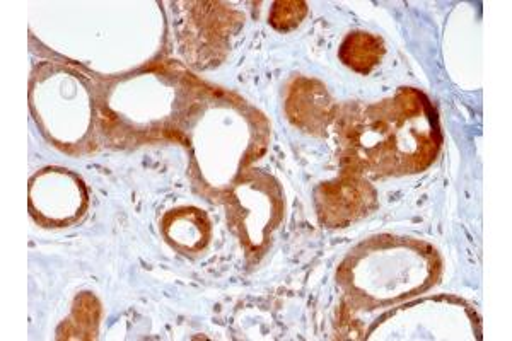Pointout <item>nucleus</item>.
<instances>
[{
	"mask_svg": "<svg viewBox=\"0 0 512 341\" xmlns=\"http://www.w3.org/2000/svg\"><path fill=\"white\" fill-rule=\"evenodd\" d=\"M383 41L367 33H354L345 40L340 57L345 65L367 74L383 58Z\"/></svg>",
	"mask_w": 512,
	"mask_h": 341,
	"instance_id": "f257e3e1",
	"label": "nucleus"
}]
</instances>
